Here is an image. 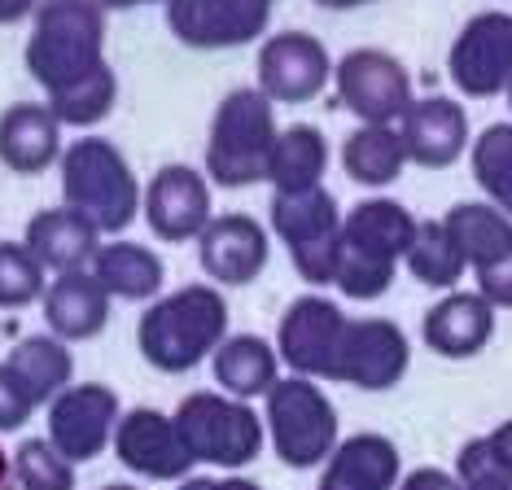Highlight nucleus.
Masks as SVG:
<instances>
[{
	"label": "nucleus",
	"mask_w": 512,
	"mask_h": 490,
	"mask_svg": "<svg viewBox=\"0 0 512 490\" xmlns=\"http://www.w3.org/2000/svg\"><path fill=\"white\" fill-rule=\"evenodd\" d=\"M228 298L215 285H180L154 298L136 324V350L162 377L202 368L228 337Z\"/></svg>",
	"instance_id": "obj_1"
},
{
	"label": "nucleus",
	"mask_w": 512,
	"mask_h": 490,
	"mask_svg": "<svg viewBox=\"0 0 512 490\" xmlns=\"http://www.w3.org/2000/svg\"><path fill=\"white\" fill-rule=\"evenodd\" d=\"M421 219L394 197H364L342 215V241H337L333 289L351 302H372L390 294L407 245Z\"/></svg>",
	"instance_id": "obj_2"
},
{
	"label": "nucleus",
	"mask_w": 512,
	"mask_h": 490,
	"mask_svg": "<svg viewBox=\"0 0 512 490\" xmlns=\"http://www.w3.org/2000/svg\"><path fill=\"white\" fill-rule=\"evenodd\" d=\"M22 62L44 97L88 79L106 66V9L97 0H40Z\"/></svg>",
	"instance_id": "obj_3"
},
{
	"label": "nucleus",
	"mask_w": 512,
	"mask_h": 490,
	"mask_svg": "<svg viewBox=\"0 0 512 490\" xmlns=\"http://www.w3.org/2000/svg\"><path fill=\"white\" fill-rule=\"evenodd\" d=\"M62 206L79 210L101 237H119L136 224L145 189L132 162L106 136H79L62 154Z\"/></svg>",
	"instance_id": "obj_4"
},
{
	"label": "nucleus",
	"mask_w": 512,
	"mask_h": 490,
	"mask_svg": "<svg viewBox=\"0 0 512 490\" xmlns=\"http://www.w3.org/2000/svg\"><path fill=\"white\" fill-rule=\"evenodd\" d=\"M276 105L259 88H232L211 114L206 132V180L219 189H250L267 180L276 149Z\"/></svg>",
	"instance_id": "obj_5"
},
{
	"label": "nucleus",
	"mask_w": 512,
	"mask_h": 490,
	"mask_svg": "<svg viewBox=\"0 0 512 490\" xmlns=\"http://www.w3.org/2000/svg\"><path fill=\"white\" fill-rule=\"evenodd\" d=\"M267 447L294 473L324 469V460L342 442V420L333 399L311 377H281L263 394Z\"/></svg>",
	"instance_id": "obj_6"
},
{
	"label": "nucleus",
	"mask_w": 512,
	"mask_h": 490,
	"mask_svg": "<svg viewBox=\"0 0 512 490\" xmlns=\"http://www.w3.org/2000/svg\"><path fill=\"white\" fill-rule=\"evenodd\" d=\"M180 434L189 442L197 464H211L224 473H241L254 464L267 447V425L263 412H254L250 403L228 399L224 390H193L184 394L176 407Z\"/></svg>",
	"instance_id": "obj_7"
},
{
	"label": "nucleus",
	"mask_w": 512,
	"mask_h": 490,
	"mask_svg": "<svg viewBox=\"0 0 512 490\" xmlns=\"http://www.w3.org/2000/svg\"><path fill=\"white\" fill-rule=\"evenodd\" d=\"M267 232H276L289 250L294 272L311 289L333 285L337 272V241H342V206L324 189L311 193H272L267 206Z\"/></svg>",
	"instance_id": "obj_8"
},
{
	"label": "nucleus",
	"mask_w": 512,
	"mask_h": 490,
	"mask_svg": "<svg viewBox=\"0 0 512 490\" xmlns=\"http://www.w3.org/2000/svg\"><path fill=\"white\" fill-rule=\"evenodd\" d=\"M456 250L495 311H512V219L491 202H456L442 215Z\"/></svg>",
	"instance_id": "obj_9"
},
{
	"label": "nucleus",
	"mask_w": 512,
	"mask_h": 490,
	"mask_svg": "<svg viewBox=\"0 0 512 490\" xmlns=\"http://www.w3.org/2000/svg\"><path fill=\"white\" fill-rule=\"evenodd\" d=\"M337 101L355 114L364 127H399L412 105V75L386 49H351L333 62Z\"/></svg>",
	"instance_id": "obj_10"
},
{
	"label": "nucleus",
	"mask_w": 512,
	"mask_h": 490,
	"mask_svg": "<svg viewBox=\"0 0 512 490\" xmlns=\"http://www.w3.org/2000/svg\"><path fill=\"white\" fill-rule=\"evenodd\" d=\"M407 368H412V342H407L403 324L386 320V315L346 320L337 364H333V385H351V390H364V394H386L407 377Z\"/></svg>",
	"instance_id": "obj_11"
},
{
	"label": "nucleus",
	"mask_w": 512,
	"mask_h": 490,
	"mask_svg": "<svg viewBox=\"0 0 512 490\" xmlns=\"http://www.w3.org/2000/svg\"><path fill=\"white\" fill-rule=\"evenodd\" d=\"M346 320L342 302L324 298V294H302L285 307L281 329H276V355L281 368H289V377H311V381H333L337 364V346H342Z\"/></svg>",
	"instance_id": "obj_12"
},
{
	"label": "nucleus",
	"mask_w": 512,
	"mask_h": 490,
	"mask_svg": "<svg viewBox=\"0 0 512 490\" xmlns=\"http://www.w3.org/2000/svg\"><path fill=\"white\" fill-rule=\"evenodd\" d=\"M119 394L110 390L106 381H75L66 385L62 394L49 403V438L57 455L75 464H88V460H101V451L114 447V429H119Z\"/></svg>",
	"instance_id": "obj_13"
},
{
	"label": "nucleus",
	"mask_w": 512,
	"mask_h": 490,
	"mask_svg": "<svg viewBox=\"0 0 512 490\" xmlns=\"http://www.w3.org/2000/svg\"><path fill=\"white\" fill-rule=\"evenodd\" d=\"M114 455L141 482H184L197 469L189 442L180 434L176 412H162V407H132V412H123L119 429H114Z\"/></svg>",
	"instance_id": "obj_14"
},
{
	"label": "nucleus",
	"mask_w": 512,
	"mask_h": 490,
	"mask_svg": "<svg viewBox=\"0 0 512 490\" xmlns=\"http://www.w3.org/2000/svg\"><path fill=\"white\" fill-rule=\"evenodd\" d=\"M447 75L464 97L486 101L512 84V14L482 9L460 27L447 53Z\"/></svg>",
	"instance_id": "obj_15"
},
{
	"label": "nucleus",
	"mask_w": 512,
	"mask_h": 490,
	"mask_svg": "<svg viewBox=\"0 0 512 490\" xmlns=\"http://www.w3.org/2000/svg\"><path fill=\"white\" fill-rule=\"evenodd\" d=\"M141 215L149 232L167 245H189L206 232L215 219V193L206 171L189 167V162H167L149 175Z\"/></svg>",
	"instance_id": "obj_16"
},
{
	"label": "nucleus",
	"mask_w": 512,
	"mask_h": 490,
	"mask_svg": "<svg viewBox=\"0 0 512 490\" xmlns=\"http://www.w3.org/2000/svg\"><path fill=\"white\" fill-rule=\"evenodd\" d=\"M272 0H167V31L184 49L224 53L263 40Z\"/></svg>",
	"instance_id": "obj_17"
},
{
	"label": "nucleus",
	"mask_w": 512,
	"mask_h": 490,
	"mask_svg": "<svg viewBox=\"0 0 512 490\" xmlns=\"http://www.w3.org/2000/svg\"><path fill=\"white\" fill-rule=\"evenodd\" d=\"M193 245H197V267L215 289H246L272 263V232L254 215H241V210L215 215Z\"/></svg>",
	"instance_id": "obj_18"
},
{
	"label": "nucleus",
	"mask_w": 512,
	"mask_h": 490,
	"mask_svg": "<svg viewBox=\"0 0 512 490\" xmlns=\"http://www.w3.org/2000/svg\"><path fill=\"white\" fill-rule=\"evenodd\" d=\"M333 79V57L311 31H276L259 49V92L272 105H307Z\"/></svg>",
	"instance_id": "obj_19"
},
{
	"label": "nucleus",
	"mask_w": 512,
	"mask_h": 490,
	"mask_svg": "<svg viewBox=\"0 0 512 490\" xmlns=\"http://www.w3.org/2000/svg\"><path fill=\"white\" fill-rule=\"evenodd\" d=\"M399 136H403L407 162H416V167H425V171L451 167V162H460L464 149L473 145L464 105L451 97H438V92L416 97L407 105V114L399 119Z\"/></svg>",
	"instance_id": "obj_20"
},
{
	"label": "nucleus",
	"mask_w": 512,
	"mask_h": 490,
	"mask_svg": "<svg viewBox=\"0 0 512 490\" xmlns=\"http://www.w3.org/2000/svg\"><path fill=\"white\" fill-rule=\"evenodd\" d=\"M499 311L477 289H451L421 320V342L442 359H473L495 342Z\"/></svg>",
	"instance_id": "obj_21"
},
{
	"label": "nucleus",
	"mask_w": 512,
	"mask_h": 490,
	"mask_svg": "<svg viewBox=\"0 0 512 490\" xmlns=\"http://www.w3.org/2000/svg\"><path fill=\"white\" fill-rule=\"evenodd\" d=\"M22 241H27V250L36 254L49 276L88 272L92 259H97V250H101V232L71 206L36 210V215L27 219V228H22Z\"/></svg>",
	"instance_id": "obj_22"
},
{
	"label": "nucleus",
	"mask_w": 512,
	"mask_h": 490,
	"mask_svg": "<svg viewBox=\"0 0 512 490\" xmlns=\"http://www.w3.org/2000/svg\"><path fill=\"white\" fill-rule=\"evenodd\" d=\"M110 302L114 298L101 289V280L92 272H66V276H49L40 311L57 342L75 346V342H92V337L106 333Z\"/></svg>",
	"instance_id": "obj_23"
},
{
	"label": "nucleus",
	"mask_w": 512,
	"mask_h": 490,
	"mask_svg": "<svg viewBox=\"0 0 512 490\" xmlns=\"http://www.w3.org/2000/svg\"><path fill=\"white\" fill-rule=\"evenodd\" d=\"M403 455L386 434H346L337 451L324 460L316 490H399Z\"/></svg>",
	"instance_id": "obj_24"
},
{
	"label": "nucleus",
	"mask_w": 512,
	"mask_h": 490,
	"mask_svg": "<svg viewBox=\"0 0 512 490\" xmlns=\"http://www.w3.org/2000/svg\"><path fill=\"white\" fill-rule=\"evenodd\" d=\"M62 123L49 101H14L0 114V162L14 175H40L62 162Z\"/></svg>",
	"instance_id": "obj_25"
},
{
	"label": "nucleus",
	"mask_w": 512,
	"mask_h": 490,
	"mask_svg": "<svg viewBox=\"0 0 512 490\" xmlns=\"http://www.w3.org/2000/svg\"><path fill=\"white\" fill-rule=\"evenodd\" d=\"M88 272L101 280V289H106L114 302H154V298H162V285H167V263H162V254L141 241H123V237L101 241Z\"/></svg>",
	"instance_id": "obj_26"
},
{
	"label": "nucleus",
	"mask_w": 512,
	"mask_h": 490,
	"mask_svg": "<svg viewBox=\"0 0 512 490\" xmlns=\"http://www.w3.org/2000/svg\"><path fill=\"white\" fill-rule=\"evenodd\" d=\"M211 372L228 399L254 403L281 381V355H276V342L259 333H228L224 346L211 355Z\"/></svg>",
	"instance_id": "obj_27"
},
{
	"label": "nucleus",
	"mask_w": 512,
	"mask_h": 490,
	"mask_svg": "<svg viewBox=\"0 0 512 490\" xmlns=\"http://www.w3.org/2000/svg\"><path fill=\"white\" fill-rule=\"evenodd\" d=\"M324 171H329V140H324L320 127L311 123L281 127L272 149V167H267L272 193H311L320 189Z\"/></svg>",
	"instance_id": "obj_28"
},
{
	"label": "nucleus",
	"mask_w": 512,
	"mask_h": 490,
	"mask_svg": "<svg viewBox=\"0 0 512 490\" xmlns=\"http://www.w3.org/2000/svg\"><path fill=\"white\" fill-rule=\"evenodd\" d=\"M5 364L22 381V390L36 399V407H49L66 385H75V355H71V346L57 342L53 333L22 337V342L9 350Z\"/></svg>",
	"instance_id": "obj_29"
},
{
	"label": "nucleus",
	"mask_w": 512,
	"mask_h": 490,
	"mask_svg": "<svg viewBox=\"0 0 512 490\" xmlns=\"http://www.w3.org/2000/svg\"><path fill=\"white\" fill-rule=\"evenodd\" d=\"M407 167V149L399 127H364L359 123L342 145V171L364 189H386Z\"/></svg>",
	"instance_id": "obj_30"
},
{
	"label": "nucleus",
	"mask_w": 512,
	"mask_h": 490,
	"mask_svg": "<svg viewBox=\"0 0 512 490\" xmlns=\"http://www.w3.org/2000/svg\"><path fill=\"white\" fill-rule=\"evenodd\" d=\"M403 267L412 272V280H421L425 289H442V294H451L464 280V272H469V263L456 250V241H451L442 219H421L416 224V237L403 254Z\"/></svg>",
	"instance_id": "obj_31"
},
{
	"label": "nucleus",
	"mask_w": 512,
	"mask_h": 490,
	"mask_svg": "<svg viewBox=\"0 0 512 490\" xmlns=\"http://www.w3.org/2000/svg\"><path fill=\"white\" fill-rule=\"evenodd\" d=\"M469 167L486 202L512 219V123H491L469 145Z\"/></svg>",
	"instance_id": "obj_32"
},
{
	"label": "nucleus",
	"mask_w": 512,
	"mask_h": 490,
	"mask_svg": "<svg viewBox=\"0 0 512 490\" xmlns=\"http://www.w3.org/2000/svg\"><path fill=\"white\" fill-rule=\"evenodd\" d=\"M49 110L57 114V123L62 127H79V132H88V127H97L106 114L114 110V101H119V75H114V66L106 62L101 70H92L88 79H79V84L53 92Z\"/></svg>",
	"instance_id": "obj_33"
},
{
	"label": "nucleus",
	"mask_w": 512,
	"mask_h": 490,
	"mask_svg": "<svg viewBox=\"0 0 512 490\" xmlns=\"http://www.w3.org/2000/svg\"><path fill=\"white\" fill-rule=\"evenodd\" d=\"M49 272L27 250V241H0V311H22L44 298Z\"/></svg>",
	"instance_id": "obj_34"
},
{
	"label": "nucleus",
	"mask_w": 512,
	"mask_h": 490,
	"mask_svg": "<svg viewBox=\"0 0 512 490\" xmlns=\"http://www.w3.org/2000/svg\"><path fill=\"white\" fill-rule=\"evenodd\" d=\"M9 460H14L18 490H75L79 486L75 464L66 455H57L49 438H22Z\"/></svg>",
	"instance_id": "obj_35"
},
{
	"label": "nucleus",
	"mask_w": 512,
	"mask_h": 490,
	"mask_svg": "<svg viewBox=\"0 0 512 490\" xmlns=\"http://www.w3.org/2000/svg\"><path fill=\"white\" fill-rule=\"evenodd\" d=\"M456 477L464 490H512V469L495 455V447L482 438H469L456 451Z\"/></svg>",
	"instance_id": "obj_36"
},
{
	"label": "nucleus",
	"mask_w": 512,
	"mask_h": 490,
	"mask_svg": "<svg viewBox=\"0 0 512 490\" xmlns=\"http://www.w3.org/2000/svg\"><path fill=\"white\" fill-rule=\"evenodd\" d=\"M36 412V399L22 390V381L9 372V364H0V434H18L22 425Z\"/></svg>",
	"instance_id": "obj_37"
},
{
	"label": "nucleus",
	"mask_w": 512,
	"mask_h": 490,
	"mask_svg": "<svg viewBox=\"0 0 512 490\" xmlns=\"http://www.w3.org/2000/svg\"><path fill=\"white\" fill-rule=\"evenodd\" d=\"M399 490H464L456 469H438V464H421V469L403 473Z\"/></svg>",
	"instance_id": "obj_38"
},
{
	"label": "nucleus",
	"mask_w": 512,
	"mask_h": 490,
	"mask_svg": "<svg viewBox=\"0 0 512 490\" xmlns=\"http://www.w3.org/2000/svg\"><path fill=\"white\" fill-rule=\"evenodd\" d=\"M176 490H263L254 477H241V473H228V477H211V473H193L184 477Z\"/></svg>",
	"instance_id": "obj_39"
},
{
	"label": "nucleus",
	"mask_w": 512,
	"mask_h": 490,
	"mask_svg": "<svg viewBox=\"0 0 512 490\" xmlns=\"http://www.w3.org/2000/svg\"><path fill=\"white\" fill-rule=\"evenodd\" d=\"M40 0H0V27H14L22 18H36Z\"/></svg>",
	"instance_id": "obj_40"
},
{
	"label": "nucleus",
	"mask_w": 512,
	"mask_h": 490,
	"mask_svg": "<svg viewBox=\"0 0 512 490\" xmlns=\"http://www.w3.org/2000/svg\"><path fill=\"white\" fill-rule=\"evenodd\" d=\"M486 442H491L495 455H499V460H504L508 469H512V420H504V425H495L491 434H486Z\"/></svg>",
	"instance_id": "obj_41"
},
{
	"label": "nucleus",
	"mask_w": 512,
	"mask_h": 490,
	"mask_svg": "<svg viewBox=\"0 0 512 490\" xmlns=\"http://www.w3.org/2000/svg\"><path fill=\"white\" fill-rule=\"evenodd\" d=\"M320 9H333V14H346V9H364V5H377V0H311Z\"/></svg>",
	"instance_id": "obj_42"
},
{
	"label": "nucleus",
	"mask_w": 512,
	"mask_h": 490,
	"mask_svg": "<svg viewBox=\"0 0 512 490\" xmlns=\"http://www.w3.org/2000/svg\"><path fill=\"white\" fill-rule=\"evenodd\" d=\"M97 5H101V9H106V14H110V9H141V5H167V0H97Z\"/></svg>",
	"instance_id": "obj_43"
},
{
	"label": "nucleus",
	"mask_w": 512,
	"mask_h": 490,
	"mask_svg": "<svg viewBox=\"0 0 512 490\" xmlns=\"http://www.w3.org/2000/svg\"><path fill=\"white\" fill-rule=\"evenodd\" d=\"M0 490H18V482H14V460H9L5 451H0Z\"/></svg>",
	"instance_id": "obj_44"
},
{
	"label": "nucleus",
	"mask_w": 512,
	"mask_h": 490,
	"mask_svg": "<svg viewBox=\"0 0 512 490\" xmlns=\"http://www.w3.org/2000/svg\"><path fill=\"white\" fill-rule=\"evenodd\" d=\"M97 490H141L136 482H106V486H97Z\"/></svg>",
	"instance_id": "obj_45"
},
{
	"label": "nucleus",
	"mask_w": 512,
	"mask_h": 490,
	"mask_svg": "<svg viewBox=\"0 0 512 490\" xmlns=\"http://www.w3.org/2000/svg\"><path fill=\"white\" fill-rule=\"evenodd\" d=\"M508 110H512V84H508Z\"/></svg>",
	"instance_id": "obj_46"
}]
</instances>
